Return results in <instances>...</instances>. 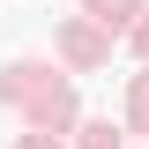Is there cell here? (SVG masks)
Segmentation results:
<instances>
[{
  "label": "cell",
  "instance_id": "1",
  "mask_svg": "<svg viewBox=\"0 0 149 149\" xmlns=\"http://www.w3.org/2000/svg\"><path fill=\"white\" fill-rule=\"evenodd\" d=\"M90 22L97 30H127L134 22V0H90Z\"/></svg>",
  "mask_w": 149,
  "mask_h": 149
},
{
  "label": "cell",
  "instance_id": "2",
  "mask_svg": "<svg viewBox=\"0 0 149 149\" xmlns=\"http://www.w3.org/2000/svg\"><path fill=\"white\" fill-rule=\"evenodd\" d=\"M82 149H119V134H112V127H90V134H82Z\"/></svg>",
  "mask_w": 149,
  "mask_h": 149
},
{
  "label": "cell",
  "instance_id": "3",
  "mask_svg": "<svg viewBox=\"0 0 149 149\" xmlns=\"http://www.w3.org/2000/svg\"><path fill=\"white\" fill-rule=\"evenodd\" d=\"M22 149H52V142H45V134H22Z\"/></svg>",
  "mask_w": 149,
  "mask_h": 149
},
{
  "label": "cell",
  "instance_id": "4",
  "mask_svg": "<svg viewBox=\"0 0 149 149\" xmlns=\"http://www.w3.org/2000/svg\"><path fill=\"white\" fill-rule=\"evenodd\" d=\"M134 45H142V52H149V22H142V30H134Z\"/></svg>",
  "mask_w": 149,
  "mask_h": 149
}]
</instances>
